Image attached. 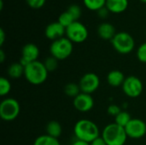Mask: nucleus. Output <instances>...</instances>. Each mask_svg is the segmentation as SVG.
<instances>
[{
    "instance_id": "nucleus-1",
    "label": "nucleus",
    "mask_w": 146,
    "mask_h": 145,
    "mask_svg": "<svg viewBox=\"0 0 146 145\" xmlns=\"http://www.w3.org/2000/svg\"><path fill=\"white\" fill-rule=\"evenodd\" d=\"M74 133L76 139L89 144L100 137V131L98 125L87 119H81L75 123Z\"/></svg>"
},
{
    "instance_id": "nucleus-2",
    "label": "nucleus",
    "mask_w": 146,
    "mask_h": 145,
    "mask_svg": "<svg viewBox=\"0 0 146 145\" xmlns=\"http://www.w3.org/2000/svg\"><path fill=\"white\" fill-rule=\"evenodd\" d=\"M49 72L45 68L44 62L35 61L25 67L24 77L28 83L33 85H39L44 83L48 78Z\"/></svg>"
},
{
    "instance_id": "nucleus-3",
    "label": "nucleus",
    "mask_w": 146,
    "mask_h": 145,
    "mask_svg": "<svg viewBox=\"0 0 146 145\" xmlns=\"http://www.w3.org/2000/svg\"><path fill=\"white\" fill-rule=\"evenodd\" d=\"M101 137L107 145H124L128 138L125 128L115 122L108 124L104 128Z\"/></svg>"
},
{
    "instance_id": "nucleus-4",
    "label": "nucleus",
    "mask_w": 146,
    "mask_h": 145,
    "mask_svg": "<svg viewBox=\"0 0 146 145\" xmlns=\"http://www.w3.org/2000/svg\"><path fill=\"white\" fill-rule=\"evenodd\" d=\"M74 50V43H72L67 37L61 38L55 41H52L50 46V56L62 61L68 58Z\"/></svg>"
},
{
    "instance_id": "nucleus-5",
    "label": "nucleus",
    "mask_w": 146,
    "mask_h": 145,
    "mask_svg": "<svg viewBox=\"0 0 146 145\" xmlns=\"http://www.w3.org/2000/svg\"><path fill=\"white\" fill-rule=\"evenodd\" d=\"M113 48L120 54H129L135 48L133 37L127 32H118L111 39Z\"/></svg>"
},
{
    "instance_id": "nucleus-6",
    "label": "nucleus",
    "mask_w": 146,
    "mask_h": 145,
    "mask_svg": "<svg viewBox=\"0 0 146 145\" xmlns=\"http://www.w3.org/2000/svg\"><path fill=\"white\" fill-rule=\"evenodd\" d=\"M21 112L19 102L13 97H6L0 103V117L4 121H15Z\"/></svg>"
},
{
    "instance_id": "nucleus-7",
    "label": "nucleus",
    "mask_w": 146,
    "mask_h": 145,
    "mask_svg": "<svg viewBox=\"0 0 146 145\" xmlns=\"http://www.w3.org/2000/svg\"><path fill=\"white\" fill-rule=\"evenodd\" d=\"M89 35L87 27L80 21H75L66 28V37L75 44L85 42Z\"/></svg>"
},
{
    "instance_id": "nucleus-8",
    "label": "nucleus",
    "mask_w": 146,
    "mask_h": 145,
    "mask_svg": "<svg viewBox=\"0 0 146 145\" xmlns=\"http://www.w3.org/2000/svg\"><path fill=\"white\" fill-rule=\"evenodd\" d=\"M121 87L125 95L131 98H136L139 97L144 90V85L141 79L134 75L126 77Z\"/></svg>"
},
{
    "instance_id": "nucleus-9",
    "label": "nucleus",
    "mask_w": 146,
    "mask_h": 145,
    "mask_svg": "<svg viewBox=\"0 0 146 145\" xmlns=\"http://www.w3.org/2000/svg\"><path fill=\"white\" fill-rule=\"evenodd\" d=\"M79 85L81 92L91 94L95 92L100 85V79L94 73H85L79 81Z\"/></svg>"
},
{
    "instance_id": "nucleus-10",
    "label": "nucleus",
    "mask_w": 146,
    "mask_h": 145,
    "mask_svg": "<svg viewBox=\"0 0 146 145\" xmlns=\"http://www.w3.org/2000/svg\"><path fill=\"white\" fill-rule=\"evenodd\" d=\"M128 138L132 139H139L146 134V123L140 119H132L124 127Z\"/></svg>"
},
{
    "instance_id": "nucleus-11",
    "label": "nucleus",
    "mask_w": 146,
    "mask_h": 145,
    "mask_svg": "<svg viewBox=\"0 0 146 145\" xmlns=\"http://www.w3.org/2000/svg\"><path fill=\"white\" fill-rule=\"evenodd\" d=\"M94 99L91 94L80 92L73 100L74 107L80 113H87L94 107Z\"/></svg>"
},
{
    "instance_id": "nucleus-12",
    "label": "nucleus",
    "mask_w": 146,
    "mask_h": 145,
    "mask_svg": "<svg viewBox=\"0 0 146 145\" xmlns=\"http://www.w3.org/2000/svg\"><path fill=\"white\" fill-rule=\"evenodd\" d=\"M39 56L38 47L33 43L26 44L21 50V57L20 59V63L26 67L30 62L38 61Z\"/></svg>"
},
{
    "instance_id": "nucleus-13",
    "label": "nucleus",
    "mask_w": 146,
    "mask_h": 145,
    "mask_svg": "<svg viewBox=\"0 0 146 145\" xmlns=\"http://www.w3.org/2000/svg\"><path fill=\"white\" fill-rule=\"evenodd\" d=\"M45 37L51 40L55 41L61 38H63L66 35V27H64L58 21H53L48 24L44 29Z\"/></svg>"
},
{
    "instance_id": "nucleus-14",
    "label": "nucleus",
    "mask_w": 146,
    "mask_h": 145,
    "mask_svg": "<svg viewBox=\"0 0 146 145\" xmlns=\"http://www.w3.org/2000/svg\"><path fill=\"white\" fill-rule=\"evenodd\" d=\"M98 36L104 39V40H110L115 37L116 34V30L115 27L114 26L113 24L110 22H102L98 25V29H97Z\"/></svg>"
},
{
    "instance_id": "nucleus-15",
    "label": "nucleus",
    "mask_w": 146,
    "mask_h": 145,
    "mask_svg": "<svg viewBox=\"0 0 146 145\" xmlns=\"http://www.w3.org/2000/svg\"><path fill=\"white\" fill-rule=\"evenodd\" d=\"M129 5L128 0H107L105 6L112 14H121L127 10Z\"/></svg>"
},
{
    "instance_id": "nucleus-16",
    "label": "nucleus",
    "mask_w": 146,
    "mask_h": 145,
    "mask_svg": "<svg viewBox=\"0 0 146 145\" xmlns=\"http://www.w3.org/2000/svg\"><path fill=\"white\" fill-rule=\"evenodd\" d=\"M126 79V77L124 73L117 69L110 71L107 74V82L110 86L113 87H119L122 86L124 81Z\"/></svg>"
},
{
    "instance_id": "nucleus-17",
    "label": "nucleus",
    "mask_w": 146,
    "mask_h": 145,
    "mask_svg": "<svg viewBox=\"0 0 146 145\" xmlns=\"http://www.w3.org/2000/svg\"><path fill=\"white\" fill-rule=\"evenodd\" d=\"M24 71H25V67L22 66L20 63V62L11 63L7 69L9 77L14 79H17L21 78L22 75L24 76Z\"/></svg>"
},
{
    "instance_id": "nucleus-18",
    "label": "nucleus",
    "mask_w": 146,
    "mask_h": 145,
    "mask_svg": "<svg viewBox=\"0 0 146 145\" xmlns=\"http://www.w3.org/2000/svg\"><path fill=\"white\" fill-rule=\"evenodd\" d=\"M46 134L55 138H59L60 136L62 133V127L61 124L56 121H51L46 125Z\"/></svg>"
},
{
    "instance_id": "nucleus-19",
    "label": "nucleus",
    "mask_w": 146,
    "mask_h": 145,
    "mask_svg": "<svg viewBox=\"0 0 146 145\" xmlns=\"http://www.w3.org/2000/svg\"><path fill=\"white\" fill-rule=\"evenodd\" d=\"M33 145H61V144L57 138L44 134V135L38 136L34 140Z\"/></svg>"
},
{
    "instance_id": "nucleus-20",
    "label": "nucleus",
    "mask_w": 146,
    "mask_h": 145,
    "mask_svg": "<svg viewBox=\"0 0 146 145\" xmlns=\"http://www.w3.org/2000/svg\"><path fill=\"white\" fill-rule=\"evenodd\" d=\"M106 1L107 0H83V3L86 9L92 11H98L105 6Z\"/></svg>"
},
{
    "instance_id": "nucleus-21",
    "label": "nucleus",
    "mask_w": 146,
    "mask_h": 145,
    "mask_svg": "<svg viewBox=\"0 0 146 145\" xmlns=\"http://www.w3.org/2000/svg\"><path fill=\"white\" fill-rule=\"evenodd\" d=\"M81 92L79 84L75 83H68L64 87V93L66 96L70 97H76Z\"/></svg>"
},
{
    "instance_id": "nucleus-22",
    "label": "nucleus",
    "mask_w": 146,
    "mask_h": 145,
    "mask_svg": "<svg viewBox=\"0 0 146 145\" xmlns=\"http://www.w3.org/2000/svg\"><path fill=\"white\" fill-rule=\"evenodd\" d=\"M132 119L133 118L131 117V115L127 111L122 110L117 116L115 117V122L117 125H119L122 127H125Z\"/></svg>"
},
{
    "instance_id": "nucleus-23",
    "label": "nucleus",
    "mask_w": 146,
    "mask_h": 145,
    "mask_svg": "<svg viewBox=\"0 0 146 145\" xmlns=\"http://www.w3.org/2000/svg\"><path fill=\"white\" fill-rule=\"evenodd\" d=\"M11 91V83L9 79L5 77H1L0 79V96L5 97L9 95Z\"/></svg>"
},
{
    "instance_id": "nucleus-24",
    "label": "nucleus",
    "mask_w": 146,
    "mask_h": 145,
    "mask_svg": "<svg viewBox=\"0 0 146 145\" xmlns=\"http://www.w3.org/2000/svg\"><path fill=\"white\" fill-rule=\"evenodd\" d=\"M57 21L59 23H61L64 27H68V26H70L74 21V19L73 18V16L66 10L64 12H62V14H60V15L58 16V20Z\"/></svg>"
},
{
    "instance_id": "nucleus-25",
    "label": "nucleus",
    "mask_w": 146,
    "mask_h": 145,
    "mask_svg": "<svg viewBox=\"0 0 146 145\" xmlns=\"http://www.w3.org/2000/svg\"><path fill=\"white\" fill-rule=\"evenodd\" d=\"M67 11L73 16L74 21H79L82 15V9L80 6L77 3H72L68 6Z\"/></svg>"
},
{
    "instance_id": "nucleus-26",
    "label": "nucleus",
    "mask_w": 146,
    "mask_h": 145,
    "mask_svg": "<svg viewBox=\"0 0 146 145\" xmlns=\"http://www.w3.org/2000/svg\"><path fill=\"white\" fill-rule=\"evenodd\" d=\"M44 65L45 68L47 69V71L49 73L50 72H53L58 67V60L50 56L45 58V60L44 62Z\"/></svg>"
},
{
    "instance_id": "nucleus-27",
    "label": "nucleus",
    "mask_w": 146,
    "mask_h": 145,
    "mask_svg": "<svg viewBox=\"0 0 146 145\" xmlns=\"http://www.w3.org/2000/svg\"><path fill=\"white\" fill-rule=\"evenodd\" d=\"M137 58L139 62L146 63V42L141 44L137 49Z\"/></svg>"
},
{
    "instance_id": "nucleus-28",
    "label": "nucleus",
    "mask_w": 146,
    "mask_h": 145,
    "mask_svg": "<svg viewBox=\"0 0 146 145\" xmlns=\"http://www.w3.org/2000/svg\"><path fill=\"white\" fill-rule=\"evenodd\" d=\"M122 111V109L116 104H110L108 109H107V113L108 115L113 116V117H115L117 116Z\"/></svg>"
},
{
    "instance_id": "nucleus-29",
    "label": "nucleus",
    "mask_w": 146,
    "mask_h": 145,
    "mask_svg": "<svg viewBox=\"0 0 146 145\" xmlns=\"http://www.w3.org/2000/svg\"><path fill=\"white\" fill-rule=\"evenodd\" d=\"M26 2L33 9H40L44 5L46 0H26Z\"/></svg>"
},
{
    "instance_id": "nucleus-30",
    "label": "nucleus",
    "mask_w": 146,
    "mask_h": 145,
    "mask_svg": "<svg viewBox=\"0 0 146 145\" xmlns=\"http://www.w3.org/2000/svg\"><path fill=\"white\" fill-rule=\"evenodd\" d=\"M97 14H98V15L99 18H101V19H106L110 15V12L108 9V8L106 6H104V7L101 8L100 9H98L97 11Z\"/></svg>"
},
{
    "instance_id": "nucleus-31",
    "label": "nucleus",
    "mask_w": 146,
    "mask_h": 145,
    "mask_svg": "<svg viewBox=\"0 0 146 145\" xmlns=\"http://www.w3.org/2000/svg\"><path fill=\"white\" fill-rule=\"evenodd\" d=\"M90 145H107V144L105 143V141L104 140V138L100 136L99 138H96L92 143H90Z\"/></svg>"
},
{
    "instance_id": "nucleus-32",
    "label": "nucleus",
    "mask_w": 146,
    "mask_h": 145,
    "mask_svg": "<svg viewBox=\"0 0 146 145\" xmlns=\"http://www.w3.org/2000/svg\"><path fill=\"white\" fill-rule=\"evenodd\" d=\"M5 41V32L3 28L0 29V46H3Z\"/></svg>"
},
{
    "instance_id": "nucleus-33",
    "label": "nucleus",
    "mask_w": 146,
    "mask_h": 145,
    "mask_svg": "<svg viewBox=\"0 0 146 145\" xmlns=\"http://www.w3.org/2000/svg\"><path fill=\"white\" fill-rule=\"evenodd\" d=\"M71 145H90V144L84 142V141H81V140H79V139H75Z\"/></svg>"
},
{
    "instance_id": "nucleus-34",
    "label": "nucleus",
    "mask_w": 146,
    "mask_h": 145,
    "mask_svg": "<svg viewBox=\"0 0 146 145\" xmlns=\"http://www.w3.org/2000/svg\"><path fill=\"white\" fill-rule=\"evenodd\" d=\"M5 61V53L4 51L1 49L0 50V62L1 63H3Z\"/></svg>"
},
{
    "instance_id": "nucleus-35",
    "label": "nucleus",
    "mask_w": 146,
    "mask_h": 145,
    "mask_svg": "<svg viewBox=\"0 0 146 145\" xmlns=\"http://www.w3.org/2000/svg\"><path fill=\"white\" fill-rule=\"evenodd\" d=\"M3 1L0 0V10H3Z\"/></svg>"
},
{
    "instance_id": "nucleus-36",
    "label": "nucleus",
    "mask_w": 146,
    "mask_h": 145,
    "mask_svg": "<svg viewBox=\"0 0 146 145\" xmlns=\"http://www.w3.org/2000/svg\"><path fill=\"white\" fill-rule=\"evenodd\" d=\"M139 1H141V2H143V3H146V0H139Z\"/></svg>"
},
{
    "instance_id": "nucleus-37",
    "label": "nucleus",
    "mask_w": 146,
    "mask_h": 145,
    "mask_svg": "<svg viewBox=\"0 0 146 145\" xmlns=\"http://www.w3.org/2000/svg\"><path fill=\"white\" fill-rule=\"evenodd\" d=\"M145 35H146V32H145Z\"/></svg>"
}]
</instances>
